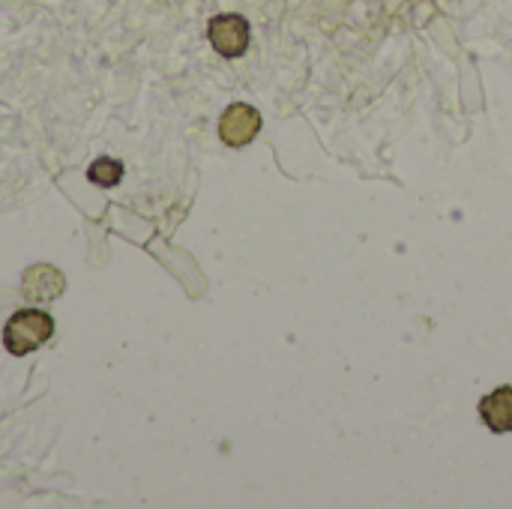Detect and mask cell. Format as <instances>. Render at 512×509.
I'll return each instance as SVG.
<instances>
[{"label":"cell","instance_id":"obj_1","mask_svg":"<svg viewBox=\"0 0 512 509\" xmlns=\"http://www.w3.org/2000/svg\"><path fill=\"white\" fill-rule=\"evenodd\" d=\"M54 333V321L51 315H45L42 309H21L6 321L3 330V348L12 357H24L33 354L36 348H42Z\"/></svg>","mask_w":512,"mask_h":509},{"label":"cell","instance_id":"obj_2","mask_svg":"<svg viewBox=\"0 0 512 509\" xmlns=\"http://www.w3.org/2000/svg\"><path fill=\"white\" fill-rule=\"evenodd\" d=\"M207 39L222 57H240L249 48V21L243 15H216L207 27Z\"/></svg>","mask_w":512,"mask_h":509},{"label":"cell","instance_id":"obj_3","mask_svg":"<svg viewBox=\"0 0 512 509\" xmlns=\"http://www.w3.org/2000/svg\"><path fill=\"white\" fill-rule=\"evenodd\" d=\"M258 132H261V114H258L252 105H246V102L231 105V108L222 114V120H219V135H222V141H225L228 147H243V144H249Z\"/></svg>","mask_w":512,"mask_h":509},{"label":"cell","instance_id":"obj_4","mask_svg":"<svg viewBox=\"0 0 512 509\" xmlns=\"http://www.w3.org/2000/svg\"><path fill=\"white\" fill-rule=\"evenodd\" d=\"M480 417L492 432H512V387H498L480 402Z\"/></svg>","mask_w":512,"mask_h":509},{"label":"cell","instance_id":"obj_5","mask_svg":"<svg viewBox=\"0 0 512 509\" xmlns=\"http://www.w3.org/2000/svg\"><path fill=\"white\" fill-rule=\"evenodd\" d=\"M87 177H90V183H96V186H114V183L123 177V165L102 156V159H96V162L87 168Z\"/></svg>","mask_w":512,"mask_h":509}]
</instances>
